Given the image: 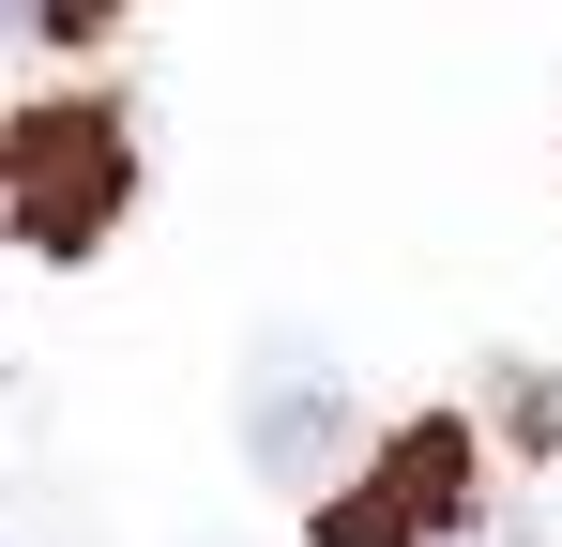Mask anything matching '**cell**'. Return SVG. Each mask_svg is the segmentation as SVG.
<instances>
[{
    "mask_svg": "<svg viewBox=\"0 0 562 547\" xmlns=\"http://www.w3.org/2000/svg\"><path fill=\"white\" fill-rule=\"evenodd\" d=\"M244 456L274 471V487H335L350 471V395H335V365H259L244 380Z\"/></svg>",
    "mask_w": 562,
    "mask_h": 547,
    "instance_id": "obj_3",
    "label": "cell"
},
{
    "mask_svg": "<svg viewBox=\"0 0 562 547\" xmlns=\"http://www.w3.org/2000/svg\"><path fill=\"white\" fill-rule=\"evenodd\" d=\"M471 517V426H395L366 487L319 502V547H441Z\"/></svg>",
    "mask_w": 562,
    "mask_h": 547,
    "instance_id": "obj_2",
    "label": "cell"
},
{
    "mask_svg": "<svg viewBox=\"0 0 562 547\" xmlns=\"http://www.w3.org/2000/svg\"><path fill=\"white\" fill-rule=\"evenodd\" d=\"M122 198H137L122 107H31V122H0V213H15L31 259H92L122 228Z\"/></svg>",
    "mask_w": 562,
    "mask_h": 547,
    "instance_id": "obj_1",
    "label": "cell"
}]
</instances>
